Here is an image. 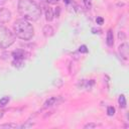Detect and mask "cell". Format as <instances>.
I'll use <instances>...</instances> for the list:
<instances>
[{
    "instance_id": "cell-1",
    "label": "cell",
    "mask_w": 129,
    "mask_h": 129,
    "mask_svg": "<svg viewBox=\"0 0 129 129\" xmlns=\"http://www.w3.org/2000/svg\"><path fill=\"white\" fill-rule=\"evenodd\" d=\"M17 8L20 15L29 21H36L41 16V9L33 0H19Z\"/></svg>"
},
{
    "instance_id": "cell-2",
    "label": "cell",
    "mask_w": 129,
    "mask_h": 129,
    "mask_svg": "<svg viewBox=\"0 0 129 129\" xmlns=\"http://www.w3.org/2000/svg\"><path fill=\"white\" fill-rule=\"evenodd\" d=\"M13 28L15 35L20 39L30 40L34 35V28L26 19H17L13 24Z\"/></svg>"
},
{
    "instance_id": "cell-3",
    "label": "cell",
    "mask_w": 129,
    "mask_h": 129,
    "mask_svg": "<svg viewBox=\"0 0 129 129\" xmlns=\"http://www.w3.org/2000/svg\"><path fill=\"white\" fill-rule=\"evenodd\" d=\"M15 41V34L7 27L0 25V47L7 48Z\"/></svg>"
},
{
    "instance_id": "cell-4",
    "label": "cell",
    "mask_w": 129,
    "mask_h": 129,
    "mask_svg": "<svg viewBox=\"0 0 129 129\" xmlns=\"http://www.w3.org/2000/svg\"><path fill=\"white\" fill-rule=\"evenodd\" d=\"M12 14L11 11L7 8H0V22L1 23H7L11 20Z\"/></svg>"
},
{
    "instance_id": "cell-5",
    "label": "cell",
    "mask_w": 129,
    "mask_h": 129,
    "mask_svg": "<svg viewBox=\"0 0 129 129\" xmlns=\"http://www.w3.org/2000/svg\"><path fill=\"white\" fill-rule=\"evenodd\" d=\"M128 51H129V48H128V44L127 43H122L119 46V53L124 59L128 58Z\"/></svg>"
},
{
    "instance_id": "cell-6",
    "label": "cell",
    "mask_w": 129,
    "mask_h": 129,
    "mask_svg": "<svg viewBox=\"0 0 129 129\" xmlns=\"http://www.w3.org/2000/svg\"><path fill=\"white\" fill-rule=\"evenodd\" d=\"M57 103H58V97H50V98H48V99L44 102V104H43V109L52 107L53 105H56Z\"/></svg>"
},
{
    "instance_id": "cell-7",
    "label": "cell",
    "mask_w": 129,
    "mask_h": 129,
    "mask_svg": "<svg viewBox=\"0 0 129 129\" xmlns=\"http://www.w3.org/2000/svg\"><path fill=\"white\" fill-rule=\"evenodd\" d=\"M25 51L23 49H16L12 52V55H13V58L14 59H21L23 60L25 58Z\"/></svg>"
},
{
    "instance_id": "cell-8",
    "label": "cell",
    "mask_w": 129,
    "mask_h": 129,
    "mask_svg": "<svg viewBox=\"0 0 129 129\" xmlns=\"http://www.w3.org/2000/svg\"><path fill=\"white\" fill-rule=\"evenodd\" d=\"M106 42H107V45L108 46H112L114 44V35H113V31L111 29H109L108 32H107Z\"/></svg>"
},
{
    "instance_id": "cell-9",
    "label": "cell",
    "mask_w": 129,
    "mask_h": 129,
    "mask_svg": "<svg viewBox=\"0 0 129 129\" xmlns=\"http://www.w3.org/2000/svg\"><path fill=\"white\" fill-rule=\"evenodd\" d=\"M42 32H43V34H44L45 37H49V36H51V35L53 34V28H52L50 25L47 24V25H45V26L43 27Z\"/></svg>"
},
{
    "instance_id": "cell-10",
    "label": "cell",
    "mask_w": 129,
    "mask_h": 129,
    "mask_svg": "<svg viewBox=\"0 0 129 129\" xmlns=\"http://www.w3.org/2000/svg\"><path fill=\"white\" fill-rule=\"evenodd\" d=\"M45 19L46 21H52L53 19V11L50 7L45 8Z\"/></svg>"
},
{
    "instance_id": "cell-11",
    "label": "cell",
    "mask_w": 129,
    "mask_h": 129,
    "mask_svg": "<svg viewBox=\"0 0 129 129\" xmlns=\"http://www.w3.org/2000/svg\"><path fill=\"white\" fill-rule=\"evenodd\" d=\"M118 103H119V106L121 108H126V99H125V96L124 95H120L119 96V99H118Z\"/></svg>"
},
{
    "instance_id": "cell-12",
    "label": "cell",
    "mask_w": 129,
    "mask_h": 129,
    "mask_svg": "<svg viewBox=\"0 0 129 129\" xmlns=\"http://www.w3.org/2000/svg\"><path fill=\"white\" fill-rule=\"evenodd\" d=\"M16 127H17V125L14 123H5V124L0 125V128H6V129H12V128H16Z\"/></svg>"
},
{
    "instance_id": "cell-13",
    "label": "cell",
    "mask_w": 129,
    "mask_h": 129,
    "mask_svg": "<svg viewBox=\"0 0 129 129\" xmlns=\"http://www.w3.org/2000/svg\"><path fill=\"white\" fill-rule=\"evenodd\" d=\"M9 97H3V98H1L0 99V107H4V106H6L7 104H8V102H9Z\"/></svg>"
},
{
    "instance_id": "cell-14",
    "label": "cell",
    "mask_w": 129,
    "mask_h": 129,
    "mask_svg": "<svg viewBox=\"0 0 129 129\" xmlns=\"http://www.w3.org/2000/svg\"><path fill=\"white\" fill-rule=\"evenodd\" d=\"M12 64L14 67H16V68H21L23 66V60H21V59H14Z\"/></svg>"
},
{
    "instance_id": "cell-15",
    "label": "cell",
    "mask_w": 129,
    "mask_h": 129,
    "mask_svg": "<svg viewBox=\"0 0 129 129\" xmlns=\"http://www.w3.org/2000/svg\"><path fill=\"white\" fill-rule=\"evenodd\" d=\"M107 114H108V116H114L115 115V108L113 106H109L107 109Z\"/></svg>"
},
{
    "instance_id": "cell-16",
    "label": "cell",
    "mask_w": 129,
    "mask_h": 129,
    "mask_svg": "<svg viewBox=\"0 0 129 129\" xmlns=\"http://www.w3.org/2000/svg\"><path fill=\"white\" fill-rule=\"evenodd\" d=\"M88 51H89V49H88L87 45H85V44H83L79 47V52H81V53H88Z\"/></svg>"
},
{
    "instance_id": "cell-17",
    "label": "cell",
    "mask_w": 129,
    "mask_h": 129,
    "mask_svg": "<svg viewBox=\"0 0 129 129\" xmlns=\"http://www.w3.org/2000/svg\"><path fill=\"white\" fill-rule=\"evenodd\" d=\"M33 125H34V123H32V122H30V121H26V123L23 124V125H21L20 128H22V129H26V128H30V127H32Z\"/></svg>"
},
{
    "instance_id": "cell-18",
    "label": "cell",
    "mask_w": 129,
    "mask_h": 129,
    "mask_svg": "<svg viewBox=\"0 0 129 129\" xmlns=\"http://www.w3.org/2000/svg\"><path fill=\"white\" fill-rule=\"evenodd\" d=\"M83 2H84V4H85V7H86V8L90 9V8L92 7V0H83Z\"/></svg>"
},
{
    "instance_id": "cell-19",
    "label": "cell",
    "mask_w": 129,
    "mask_h": 129,
    "mask_svg": "<svg viewBox=\"0 0 129 129\" xmlns=\"http://www.w3.org/2000/svg\"><path fill=\"white\" fill-rule=\"evenodd\" d=\"M95 127H97V124H95V123H88L84 126L85 129H88V128L91 129V128H95Z\"/></svg>"
},
{
    "instance_id": "cell-20",
    "label": "cell",
    "mask_w": 129,
    "mask_h": 129,
    "mask_svg": "<svg viewBox=\"0 0 129 129\" xmlns=\"http://www.w3.org/2000/svg\"><path fill=\"white\" fill-rule=\"evenodd\" d=\"M96 22H97V24H99V25H102V24L104 23V19H103V17H101V16H98V17L96 18Z\"/></svg>"
},
{
    "instance_id": "cell-21",
    "label": "cell",
    "mask_w": 129,
    "mask_h": 129,
    "mask_svg": "<svg viewBox=\"0 0 129 129\" xmlns=\"http://www.w3.org/2000/svg\"><path fill=\"white\" fill-rule=\"evenodd\" d=\"M118 37L120 38V39H124L125 38V34H124V32H119V34H118Z\"/></svg>"
},
{
    "instance_id": "cell-22",
    "label": "cell",
    "mask_w": 129,
    "mask_h": 129,
    "mask_svg": "<svg viewBox=\"0 0 129 129\" xmlns=\"http://www.w3.org/2000/svg\"><path fill=\"white\" fill-rule=\"evenodd\" d=\"M46 1H47L49 4H56L59 0H46Z\"/></svg>"
},
{
    "instance_id": "cell-23",
    "label": "cell",
    "mask_w": 129,
    "mask_h": 129,
    "mask_svg": "<svg viewBox=\"0 0 129 129\" xmlns=\"http://www.w3.org/2000/svg\"><path fill=\"white\" fill-rule=\"evenodd\" d=\"M57 9H55V16L58 17L59 16V11H60V7H56Z\"/></svg>"
},
{
    "instance_id": "cell-24",
    "label": "cell",
    "mask_w": 129,
    "mask_h": 129,
    "mask_svg": "<svg viewBox=\"0 0 129 129\" xmlns=\"http://www.w3.org/2000/svg\"><path fill=\"white\" fill-rule=\"evenodd\" d=\"M92 32H93L94 34H96V33H100L101 30H100V29H97V28H93V29H92Z\"/></svg>"
},
{
    "instance_id": "cell-25",
    "label": "cell",
    "mask_w": 129,
    "mask_h": 129,
    "mask_svg": "<svg viewBox=\"0 0 129 129\" xmlns=\"http://www.w3.org/2000/svg\"><path fill=\"white\" fill-rule=\"evenodd\" d=\"M63 2H64L66 4H71V3H72V1H71V0H63Z\"/></svg>"
},
{
    "instance_id": "cell-26",
    "label": "cell",
    "mask_w": 129,
    "mask_h": 129,
    "mask_svg": "<svg viewBox=\"0 0 129 129\" xmlns=\"http://www.w3.org/2000/svg\"><path fill=\"white\" fill-rule=\"evenodd\" d=\"M3 114H4V111L2 110V111H0V119L3 117Z\"/></svg>"
},
{
    "instance_id": "cell-27",
    "label": "cell",
    "mask_w": 129,
    "mask_h": 129,
    "mask_svg": "<svg viewBox=\"0 0 129 129\" xmlns=\"http://www.w3.org/2000/svg\"><path fill=\"white\" fill-rule=\"evenodd\" d=\"M5 2H6V0H0V5H1V4H4Z\"/></svg>"
}]
</instances>
